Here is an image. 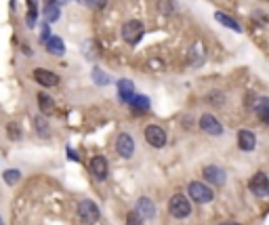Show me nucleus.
<instances>
[{"label":"nucleus","instance_id":"nucleus-1","mask_svg":"<svg viewBox=\"0 0 269 225\" xmlns=\"http://www.w3.org/2000/svg\"><path fill=\"white\" fill-rule=\"evenodd\" d=\"M168 213L173 215L175 219H185L192 215V202L190 198H185L183 194H175L168 200Z\"/></svg>","mask_w":269,"mask_h":225},{"label":"nucleus","instance_id":"nucleus-2","mask_svg":"<svg viewBox=\"0 0 269 225\" xmlns=\"http://www.w3.org/2000/svg\"><path fill=\"white\" fill-rule=\"evenodd\" d=\"M187 194H190L192 200L198 202V204H208L214 198V192L202 181H192L190 185H187Z\"/></svg>","mask_w":269,"mask_h":225},{"label":"nucleus","instance_id":"nucleus-3","mask_svg":"<svg viewBox=\"0 0 269 225\" xmlns=\"http://www.w3.org/2000/svg\"><path fill=\"white\" fill-rule=\"evenodd\" d=\"M143 32H145V28H143V23L137 19H131L122 25V38L129 44H137L143 38Z\"/></svg>","mask_w":269,"mask_h":225},{"label":"nucleus","instance_id":"nucleus-4","mask_svg":"<svg viewBox=\"0 0 269 225\" xmlns=\"http://www.w3.org/2000/svg\"><path fill=\"white\" fill-rule=\"evenodd\" d=\"M78 215L82 217L84 223H97L101 217V213H99V206H97L93 200H82L78 204Z\"/></svg>","mask_w":269,"mask_h":225},{"label":"nucleus","instance_id":"nucleus-5","mask_svg":"<svg viewBox=\"0 0 269 225\" xmlns=\"http://www.w3.org/2000/svg\"><path fill=\"white\" fill-rule=\"evenodd\" d=\"M248 187H250V192H253L255 196L265 198L269 194V179H267V175L263 173V170H261V173H257L253 179H250Z\"/></svg>","mask_w":269,"mask_h":225},{"label":"nucleus","instance_id":"nucleus-6","mask_svg":"<svg viewBox=\"0 0 269 225\" xmlns=\"http://www.w3.org/2000/svg\"><path fill=\"white\" fill-rule=\"evenodd\" d=\"M116 150H118V156L131 158L134 154V139L129 133H120L118 139H116Z\"/></svg>","mask_w":269,"mask_h":225},{"label":"nucleus","instance_id":"nucleus-7","mask_svg":"<svg viewBox=\"0 0 269 225\" xmlns=\"http://www.w3.org/2000/svg\"><path fill=\"white\" fill-rule=\"evenodd\" d=\"M34 80H36V82H38L40 86H47V88L59 84V76L55 74V72L44 70V68H36V70H34Z\"/></svg>","mask_w":269,"mask_h":225},{"label":"nucleus","instance_id":"nucleus-8","mask_svg":"<svg viewBox=\"0 0 269 225\" xmlns=\"http://www.w3.org/2000/svg\"><path fill=\"white\" fill-rule=\"evenodd\" d=\"M145 139H147L149 146L162 148L166 143V133H164V129H160L158 124H149V127L145 129Z\"/></svg>","mask_w":269,"mask_h":225},{"label":"nucleus","instance_id":"nucleus-9","mask_svg":"<svg viewBox=\"0 0 269 225\" xmlns=\"http://www.w3.org/2000/svg\"><path fill=\"white\" fill-rule=\"evenodd\" d=\"M198 124H200V129L204 131V133H208V135H221L223 133V124L214 118L212 114H202L200 116V120H198Z\"/></svg>","mask_w":269,"mask_h":225},{"label":"nucleus","instance_id":"nucleus-10","mask_svg":"<svg viewBox=\"0 0 269 225\" xmlns=\"http://www.w3.org/2000/svg\"><path fill=\"white\" fill-rule=\"evenodd\" d=\"M204 179L208 183L212 185H217V187H223L227 181V177H225V170L219 168V166H206L204 168Z\"/></svg>","mask_w":269,"mask_h":225},{"label":"nucleus","instance_id":"nucleus-11","mask_svg":"<svg viewBox=\"0 0 269 225\" xmlns=\"http://www.w3.org/2000/svg\"><path fill=\"white\" fill-rule=\"evenodd\" d=\"M134 211H137L143 219H151V217L156 215V204H154V200H151V198L143 196V198H139V200H137V206H134Z\"/></svg>","mask_w":269,"mask_h":225},{"label":"nucleus","instance_id":"nucleus-12","mask_svg":"<svg viewBox=\"0 0 269 225\" xmlns=\"http://www.w3.org/2000/svg\"><path fill=\"white\" fill-rule=\"evenodd\" d=\"M238 146L242 151H253L257 148V137H255V133L253 131H246V129H242L238 133Z\"/></svg>","mask_w":269,"mask_h":225},{"label":"nucleus","instance_id":"nucleus-13","mask_svg":"<svg viewBox=\"0 0 269 225\" xmlns=\"http://www.w3.org/2000/svg\"><path fill=\"white\" fill-rule=\"evenodd\" d=\"M107 170H110V166H107V160L101 158V156H97L91 160V173L97 177V179H107Z\"/></svg>","mask_w":269,"mask_h":225},{"label":"nucleus","instance_id":"nucleus-14","mask_svg":"<svg viewBox=\"0 0 269 225\" xmlns=\"http://www.w3.org/2000/svg\"><path fill=\"white\" fill-rule=\"evenodd\" d=\"M129 105H131V112L133 114H145V112H149V99L147 97H143V95H134L131 101H129Z\"/></svg>","mask_w":269,"mask_h":225},{"label":"nucleus","instance_id":"nucleus-15","mask_svg":"<svg viewBox=\"0 0 269 225\" xmlns=\"http://www.w3.org/2000/svg\"><path fill=\"white\" fill-rule=\"evenodd\" d=\"M118 97L124 103H129L134 97V84L131 82V80H118Z\"/></svg>","mask_w":269,"mask_h":225},{"label":"nucleus","instance_id":"nucleus-16","mask_svg":"<svg viewBox=\"0 0 269 225\" xmlns=\"http://www.w3.org/2000/svg\"><path fill=\"white\" fill-rule=\"evenodd\" d=\"M47 44V51L51 53V55H64V51H66V47H64V40L59 38V36H49V40L44 42Z\"/></svg>","mask_w":269,"mask_h":225},{"label":"nucleus","instance_id":"nucleus-17","mask_svg":"<svg viewBox=\"0 0 269 225\" xmlns=\"http://www.w3.org/2000/svg\"><path fill=\"white\" fill-rule=\"evenodd\" d=\"M255 114L259 116V120H261L263 124L269 122V99H267V97H261V99L257 101V105H255Z\"/></svg>","mask_w":269,"mask_h":225},{"label":"nucleus","instance_id":"nucleus-18","mask_svg":"<svg viewBox=\"0 0 269 225\" xmlns=\"http://www.w3.org/2000/svg\"><path fill=\"white\" fill-rule=\"evenodd\" d=\"M214 19H217L219 23H223V25H225V28H229V30H236V32H240L242 28H240V25H238V21H234V19H231V17L229 15H225V13H214Z\"/></svg>","mask_w":269,"mask_h":225},{"label":"nucleus","instance_id":"nucleus-19","mask_svg":"<svg viewBox=\"0 0 269 225\" xmlns=\"http://www.w3.org/2000/svg\"><path fill=\"white\" fill-rule=\"evenodd\" d=\"M38 107H40L42 114H51L53 107H55V103H53V99H51L47 93H40V95H38Z\"/></svg>","mask_w":269,"mask_h":225},{"label":"nucleus","instance_id":"nucleus-20","mask_svg":"<svg viewBox=\"0 0 269 225\" xmlns=\"http://www.w3.org/2000/svg\"><path fill=\"white\" fill-rule=\"evenodd\" d=\"M34 124H36V131H38V135H40L42 139H47L49 135H51L49 124H47V120H44V116H38V118L34 120Z\"/></svg>","mask_w":269,"mask_h":225},{"label":"nucleus","instance_id":"nucleus-21","mask_svg":"<svg viewBox=\"0 0 269 225\" xmlns=\"http://www.w3.org/2000/svg\"><path fill=\"white\" fill-rule=\"evenodd\" d=\"M44 19H47V23H53L59 19V6L57 4H47V8H44Z\"/></svg>","mask_w":269,"mask_h":225},{"label":"nucleus","instance_id":"nucleus-22","mask_svg":"<svg viewBox=\"0 0 269 225\" xmlns=\"http://www.w3.org/2000/svg\"><path fill=\"white\" fill-rule=\"evenodd\" d=\"M19 179H21V173H19V170H15V168H8L6 173H4V181L8 185H15Z\"/></svg>","mask_w":269,"mask_h":225},{"label":"nucleus","instance_id":"nucleus-23","mask_svg":"<svg viewBox=\"0 0 269 225\" xmlns=\"http://www.w3.org/2000/svg\"><path fill=\"white\" fill-rule=\"evenodd\" d=\"M93 80H95V84H107V82H110L107 74H105L103 70H99V68H95V70H93Z\"/></svg>","mask_w":269,"mask_h":225},{"label":"nucleus","instance_id":"nucleus-24","mask_svg":"<svg viewBox=\"0 0 269 225\" xmlns=\"http://www.w3.org/2000/svg\"><path fill=\"white\" fill-rule=\"evenodd\" d=\"M127 225H143V217L137 211H133L127 215Z\"/></svg>","mask_w":269,"mask_h":225},{"label":"nucleus","instance_id":"nucleus-25","mask_svg":"<svg viewBox=\"0 0 269 225\" xmlns=\"http://www.w3.org/2000/svg\"><path fill=\"white\" fill-rule=\"evenodd\" d=\"M78 2H82L86 6H91V8H103L107 0H78Z\"/></svg>","mask_w":269,"mask_h":225},{"label":"nucleus","instance_id":"nucleus-26","mask_svg":"<svg viewBox=\"0 0 269 225\" xmlns=\"http://www.w3.org/2000/svg\"><path fill=\"white\" fill-rule=\"evenodd\" d=\"M28 4H30V13H28V25L32 28L34 21H36V2L34 0H28Z\"/></svg>","mask_w":269,"mask_h":225},{"label":"nucleus","instance_id":"nucleus-27","mask_svg":"<svg viewBox=\"0 0 269 225\" xmlns=\"http://www.w3.org/2000/svg\"><path fill=\"white\" fill-rule=\"evenodd\" d=\"M8 135H11V139H19L21 137V129L19 127H17V124L15 122H11V124H8Z\"/></svg>","mask_w":269,"mask_h":225},{"label":"nucleus","instance_id":"nucleus-28","mask_svg":"<svg viewBox=\"0 0 269 225\" xmlns=\"http://www.w3.org/2000/svg\"><path fill=\"white\" fill-rule=\"evenodd\" d=\"M42 40L44 42L49 40V25H44V28H42Z\"/></svg>","mask_w":269,"mask_h":225},{"label":"nucleus","instance_id":"nucleus-29","mask_svg":"<svg viewBox=\"0 0 269 225\" xmlns=\"http://www.w3.org/2000/svg\"><path fill=\"white\" fill-rule=\"evenodd\" d=\"M67 156H69V158H71V160H78V156H76V154H74V150H67Z\"/></svg>","mask_w":269,"mask_h":225},{"label":"nucleus","instance_id":"nucleus-30","mask_svg":"<svg viewBox=\"0 0 269 225\" xmlns=\"http://www.w3.org/2000/svg\"><path fill=\"white\" fill-rule=\"evenodd\" d=\"M219 225H240V223H234V221H225V223H219Z\"/></svg>","mask_w":269,"mask_h":225},{"label":"nucleus","instance_id":"nucleus-31","mask_svg":"<svg viewBox=\"0 0 269 225\" xmlns=\"http://www.w3.org/2000/svg\"><path fill=\"white\" fill-rule=\"evenodd\" d=\"M47 4H55V0H47Z\"/></svg>","mask_w":269,"mask_h":225}]
</instances>
